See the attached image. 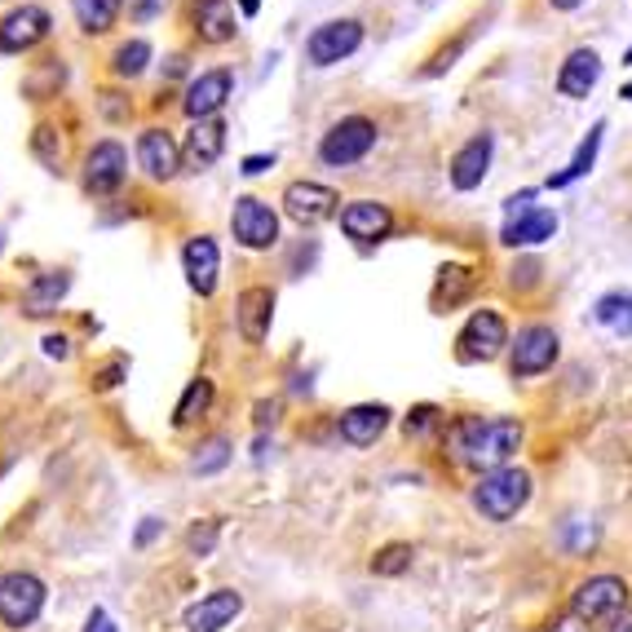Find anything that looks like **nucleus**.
<instances>
[{
  "instance_id": "f257e3e1",
  "label": "nucleus",
  "mask_w": 632,
  "mask_h": 632,
  "mask_svg": "<svg viewBox=\"0 0 632 632\" xmlns=\"http://www.w3.org/2000/svg\"><path fill=\"white\" fill-rule=\"evenodd\" d=\"M522 447V425L509 416L482 420V416H465L451 425V451L460 465L469 469H504Z\"/></svg>"
},
{
  "instance_id": "f03ea898",
  "label": "nucleus",
  "mask_w": 632,
  "mask_h": 632,
  "mask_svg": "<svg viewBox=\"0 0 632 632\" xmlns=\"http://www.w3.org/2000/svg\"><path fill=\"white\" fill-rule=\"evenodd\" d=\"M527 500H531V473H527V469H513V465L482 473V482L473 487V509H478L482 518H491V522L518 518V513L527 509Z\"/></svg>"
},
{
  "instance_id": "7ed1b4c3",
  "label": "nucleus",
  "mask_w": 632,
  "mask_h": 632,
  "mask_svg": "<svg viewBox=\"0 0 632 632\" xmlns=\"http://www.w3.org/2000/svg\"><path fill=\"white\" fill-rule=\"evenodd\" d=\"M371 146H376V124H371L367 115H345V120H336V124L323 133L318 160L332 164V169H349V164L367 160Z\"/></svg>"
},
{
  "instance_id": "20e7f679",
  "label": "nucleus",
  "mask_w": 632,
  "mask_h": 632,
  "mask_svg": "<svg viewBox=\"0 0 632 632\" xmlns=\"http://www.w3.org/2000/svg\"><path fill=\"white\" fill-rule=\"evenodd\" d=\"M44 611V584L31 571L0 575V624L4 629H31Z\"/></svg>"
},
{
  "instance_id": "39448f33",
  "label": "nucleus",
  "mask_w": 632,
  "mask_h": 632,
  "mask_svg": "<svg viewBox=\"0 0 632 632\" xmlns=\"http://www.w3.org/2000/svg\"><path fill=\"white\" fill-rule=\"evenodd\" d=\"M456 345H460V358H465V363H491V358H500L504 345H509V323H504L500 310H473L469 323L460 327Z\"/></svg>"
},
{
  "instance_id": "423d86ee",
  "label": "nucleus",
  "mask_w": 632,
  "mask_h": 632,
  "mask_svg": "<svg viewBox=\"0 0 632 632\" xmlns=\"http://www.w3.org/2000/svg\"><path fill=\"white\" fill-rule=\"evenodd\" d=\"M231 231H235V239H239L244 248L262 253V248H271V244L279 239V217H275V208H271L266 200L239 195V200H235V213H231Z\"/></svg>"
},
{
  "instance_id": "0eeeda50",
  "label": "nucleus",
  "mask_w": 632,
  "mask_h": 632,
  "mask_svg": "<svg viewBox=\"0 0 632 632\" xmlns=\"http://www.w3.org/2000/svg\"><path fill=\"white\" fill-rule=\"evenodd\" d=\"M558 345H562V340H558L553 327H544V323L522 327L518 340H513V358H509L513 380H518V376H540V371H549V367L558 363Z\"/></svg>"
},
{
  "instance_id": "6e6552de",
  "label": "nucleus",
  "mask_w": 632,
  "mask_h": 632,
  "mask_svg": "<svg viewBox=\"0 0 632 632\" xmlns=\"http://www.w3.org/2000/svg\"><path fill=\"white\" fill-rule=\"evenodd\" d=\"M358 44H363V22H358V18H332V22H323V27L310 31L306 58H310L315 67H332V62L358 53Z\"/></svg>"
},
{
  "instance_id": "1a4fd4ad",
  "label": "nucleus",
  "mask_w": 632,
  "mask_h": 632,
  "mask_svg": "<svg viewBox=\"0 0 632 632\" xmlns=\"http://www.w3.org/2000/svg\"><path fill=\"white\" fill-rule=\"evenodd\" d=\"M629 606V584L620 580V575H593V580H584L580 589H575V598H571V611L580 615V620H606V615H620Z\"/></svg>"
},
{
  "instance_id": "9d476101",
  "label": "nucleus",
  "mask_w": 632,
  "mask_h": 632,
  "mask_svg": "<svg viewBox=\"0 0 632 632\" xmlns=\"http://www.w3.org/2000/svg\"><path fill=\"white\" fill-rule=\"evenodd\" d=\"M336 204H340V195L332 186H323V182H293L284 191V213L297 226H318V222L336 217Z\"/></svg>"
},
{
  "instance_id": "9b49d317",
  "label": "nucleus",
  "mask_w": 632,
  "mask_h": 632,
  "mask_svg": "<svg viewBox=\"0 0 632 632\" xmlns=\"http://www.w3.org/2000/svg\"><path fill=\"white\" fill-rule=\"evenodd\" d=\"M137 164L151 182H173L177 169H182V146L173 142L169 129H146L137 137Z\"/></svg>"
},
{
  "instance_id": "f8f14e48",
  "label": "nucleus",
  "mask_w": 632,
  "mask_h": 632,
  "mask_svg": "<svg viewBox=\"0 0 632 632\" xmlns=\"http://www.w3.org/2000/svg\"><path fill=\"white\" fill-rule=\"evenodd\" d=\"M124 173H129V155H124V146L120 142H98L89 155H84V186L93 191V195H111V191H120V182H124Z\"/></svg>"
},
{
  "instance_id": "ddd939ff",
  "label": "nucleus",
  "mask_w": 632,
  "mask_h": 632,
  "mask_svg": "<svg viewBox=\"0 0 632 632\" xmlns=\"http://www.w3.org/2000/svg\"><path fill=\"white\" fill-rule=\"evenodd\" d=\"M231 89H235V75H231L226 67L204 71V75H195V80H191V89H186L182 106H186V115H191V120H213V115L226 106Z\"/></svg>"
},
{
  "instance_id": "4468645a",
  "label": "nucleus",
  "mask_w": 632,
  "mask_h": 632,
  "mask_svg": "<svg viewBox=\"0 0 632 632\" xmlns=\"http://www.w3.org/2000/svg\"><path fill=\"white\" fill-rule=\"evenodd\" d=\"M491 151H496V137L491 133H473L456 155H451V186L456 191H478L491 173Z\"/></svg>"
},
{
  "instance_id": "2eb2a0df",
  "label": "nucleus",
  "mask_w": 632,
  "mask_h": 632,
  "mask_svg": "<svg viewBox=\"0 0 632 632\" xmlns=\"http://www.w3.org/2000/svg\"><path fill=\"white\" fill-rule=\"evenodd\" d=\"M49 35V13L40 4H22L0 22V53H27Z\"/></svg>"
},
{
  "instance_id": "dca6fc26",
  "label": "nucleus",
  "mask_w": 632,
  "mask_h": 632,
  "mask_svg": "<svg viewBox=\"0 0 632 632\" xmlns=\"http://www.w3.org/2000/svg\"><path fill=\"white\" fill-rule=\"evenodd\" d=\"M182 271H186V284H191L200 297H213V293H217V275H222L217 239L195 235V239L182 248Z\"/></svg>"
},
{
  "instance_id": "f3484780",
  "label": "nucleus",
  "mask_w": 632,
  "mask_h": 632,
  "mask_svg": "<svg viewBox=\"0 0 632 632\" xmlns=\"http://www.w3.org/2000/svg\"><path fill=\"white\" fill-rule=\"evenodd\" d=\"M340 231L349 239H358V244H376V239H385L394 231V213L385 204H376V200H354V204L340 208Z\"/></svg>"
},
{
  "instance_id": "a211bd4d",
  "label": "nucleus",
  "mask_w": 632,
  "mask_h": 632,
  "mask_svg": "<svg viewBox=\"0 0 632 632\" xmlns=\"http://www.w3.org/2000/svg\"><path fill=\"white\" fill-rule=\"evenodd\" d=\"M271 318H275V293L271 288H244L239 302H235V323H239V336L248 345H262L271 336Z\"/></svg>"
},
{
  "instance_id": "6ab92c4d",
  "label": "nucleus",
  "mask_w": 632,
  "mask_h": 632,
  "mask_svg": "<svg viewBox=\"0 0 632 632\" xmlns=\"http://www.w3.org/2000/svg\"><path fill=\"white\" fill-rule=\"evenodd\" d=\"M239 611H244V598L235 589H217L186 611V632H222Z\"/></svg>"
},
{
  "instance_id": "aec40b11",
  "label": "nucleus",
  "mask_w": 632,
  "mask_h": 632,
  "mask_svg": "<svg viewBox=\"0 0 632 632\" xmlns=\"http://www.w3.org/2000/svg\"><path fill=\"white\" fill-rule=\"evenodd\" d=\"M385 425H389V407L385 402H358V407L340 411V420H336V429H340V438L349 447H371L385 434Z\"/></svg>"
},
{
  "instance_id": "412c9836",
  "label": "nucleus",
  "mask_w": 632,
  "mask_h": 632,
  "mask_svg": "<svg viewBox=\"0 0 632 632\" xmlns=\"http://www.w3.org/2000/svg\"><path fill=\"white\" fill-rule=\"evenodd\" d=\"M598 80H602V58H598V49H575L567 62H562V71H558V93L562 98H589L593 89H598Z\"/></svg>"
},
{
  "instance_id": "4be33fe9",
  "label": "nucleus",
  "mask_w": 632,
  "mask_h": 632,
  "mask_svg": "<svg viewBox=\"0 0 632 632\" xmlns=\"http://www.w3.org/2000/svg\"><path fill=\"white\" fill-rule=\"evenodd\" d=\"M553 231H558V213L553 208H527V213H518V217L504 222L500 244H509V248H536V244L553 239Z\"/></svg>"
},
{
  "instance_id": "5701e85b",
  "label": "nucleus",
  "mask_w": 632,
  "mask_h": 632,
  "mask_svg": "<svg viewBox=\"0 0 632 632\" xmlns=\"http://www.w3.org/2000/svg\"><path fill=\"white\" fill-rule=\"evenodd\" d=\"M222 151H226V124L213 115V120H195V129H191V137H186V160H191V169H213L217 160H222Z\"/></svg>"
},
{
  "instance_id": "b1692460",
  "label": "nucleus",
  "mask_w": 632,
  "mask_h": 632,
  "mask_svg": "<svg viewBox=\"0 0 632 632\" xmlns=\"http://www.w3.org/2000/svg\"><path fill=\"white\" fill-rule=\"evenodd\" d=\"M71 293V275L67 271H49V275H35L27 288H22V310L27 315H53L62 306V297Z\"/></svg>"
},
{
  "instance_id": "393cba45",
  "label": "nucleus",
  "mask_w": 632,
  "mask_h": 632,
  "mask_svg": "<svg viewBox=\"0 0 632 632\" xmlns=\"http://www.w3.org/2000/svg\"><path fill=\"white\" fill-rule=\"evenodd\" d=\"M195 27H200V40H208V44L235 40V31H239L235 4L231 0H200L195 4Z\"/></svg>"
},
{
  "instance_id": "a878e982",
  "label": "nucleus",
  "mask_w": 632,
  "mask_h": 632,
  "mask_svg": "<svg viewBox=\"0 0 632 632\" xmlns=\"http://www.w3.org/2000/svg\"><path fill=\"white\" fill-rule=\"evenodd\" d=\"M602 133H606V124L598 120V124L589 129V137L580 142V151L571 155V164H567L562 173H553V177H549V191H562V186H571V182H580V177H584V173H589V169L598 164V151H602Z\"/></svg>"
},
{
  "instance_id": "bb28decb",
  "label": "nucleus",
  "mask_w": 632,
  "mask_h": 632,
  "mask_svg": "<svg viewBox=\"0 0 632 632\" xmlns=\"http://www.w3.org/2000/svg\"><path fill=\"white\" fill-rule=\"evenodd\" d=\"M593 318H598L606 332H615V336H632V293L615 288V293L598 297V306H593Z\"/></svg>"
},
{
  "instance_id": "cd10ccee",
  "label": "nucleus",
  "mask_w": 632,
  "mask_h": 632,
  "mask_svg": "<svg viewBox=\"0 0 632 632\" xmlns=\"http://www.w3.org/2000/svg\"><path fill=\"white\" fill-rule=\"evenodd\" d=\"M120 9H124V0H71V13H75V22H80L89 35L111 31L115 18H120Z\"/></svg>"
},
{
  "instance_id": "c85d7f7f",
  "label": "nucleus",
  "mask_w": 632,
  "mask_h": 632,
  "mask_svg": "<svg viewBox=\"0 0 632 632\" xmlns=\"http://www.w3.org/2000/svg\"><path fill=\"white\" fill-rule=\"evenodd\" d=\"M208 402H213V380H208V376H195V380L186 385L182 402L173 407V425H191V420H200V416L208 411Z\"/></svg>"
},
{
  "instance_id": "c756f323",
  "label": "nucleus",
  "mask_w": 632,
  "mask_h": 632,
  "mask_svg": "<svg viewBox=\"0 0 632 632\" xmlns=\"http://www.w3.org/2000/svg\"><path fill=\"white\" fill-rule=\"evenodd\" d=\"M438 275H442V279H438V297H434V302H438V306H442V302H447V306H460V302L469 297V288H473V275H469L465 266H442Z\"/></svg>"
},
{
  "instance_id": "7c9ffc66",
  "label": "nucleus",
  "mask_w": 632,
  "mask_h": 632,
  "mask_svg": "<svg viewBox=\"0 0 632 632\" xmlns=\"http://www.w3.org/2000/svg\"><path fill=\"white\" fill-rule=\"evenodd\" d=\"M146 62H151V44H146V40H129V44H120V49H115V58H111L115 75H124V80L142 75V71H146Z\"/></svg>"
},
{
  "instance_id": "2f4dec72",
  "label": "nucleus",
  "mask_w": 632,
  "mask_h": 632,
  "mask_svg": "<svg viewBox=\"0 0 632 632\" xmlns=\"http://www.w3.org/2000/svg\"><path fill=\"white\" fill-rule=\"evenodd\" d=\"M411 544H385L376 558H371V575H402L411 571Z\"/></svg>"
},
{
  "instance_id": "473e14b6",
  "label": "nucleus",
  "mask_w": 632,
  "mask_h": 632,
  "mask_svg": "<svg viewBox=\"0 0 632 632\" xmlns=\"http://www.w3.org/2000/svg\"><path fill=\"white\" fill-rule=\"evenodd\" d=\"M31 151H35V160H40V164L58 169V164H62V137H58V129L40 124V129L31 133Z\"/></svg>"
},
{
  "instance_id": "72a5a7b5",
  "label": "nucleus",
  "mask_w": 632,
  "mask_h": 632,
  "mask_svg": "<svg viewBox=\"0 0 632 632\" xmlns=\"http://www.w3.org/2000/svg\"><path fill=\"white\" fill-rule=\"evenodd\" d=\"M226 460H231V442H226V438H213V442L204 447V456H195V473H217V469H226Z\"/></svg>"
},
{
  "instance_id": "f704fd0d",
  "label": "nucleus",
  "mask_w": 632,
  "mask_h": 632,
  "mask_svg": "<svg viewBox=\"0 0 632 632\" xmlns=\"http://www.w3.org/2000/svg\"><path fill=\"white\" fill-rule=\"evenodd\" d=\"M438 425H442V411H438V407H429V402H425V407H416V411L407 416V434H411V438H429Z\"/></svg>"
},
{
  "instance_id": "c9c22d12",
  "label": "nucleus",
  "mask_w": 632,
  "mask_h": 632,
  "mask_svg": "<svg viewBox=\"0 0 632 632\" xmlns=\"http://www.w3.org/2000/svg\"><path fill=\"white\" fill-rule=\"evenodd\" d=\"M217 531H222V522H204V527H195V531L186 536V544H191L200 558H208V553H213V544H217Z\"/></svg>"
},
{
  "instance_id": "e433bc0d",
  "label": "nucleus",
  "mask_w": 632,
  "mask_h": 632,
  "mask_svg": "<svg viewBox=\"0 0 632 632\" xmlns=\"http://www.w3.org/2000/svg\"><path fill=\"white\" fill-rule=\"evenodd\" d=\"M164 4H169V0H129V13H133L137 22H151L155 13H164Z\"/></svg>"
},
{
  "instance_id": "4c0bfd02",
  "label": "nucleus",
  "mask_w": 632,
  "mask_h": 632,
  "mask_svg": "<svg viewBox=\"0 0 632 632\" xmlns=\"http://www.w3.org/2000/svg\"><path fill=\"white\" fill-rule=\"evenodd\" d=\"M544 632H593V629H589V620H580V615L571 611V615L553 620V624H549V629H544Z\"/></svg>"
},
{
  "instance_id": "58836bf2",
  "label": "nucleus",
  "mask_w": 632,
  "mask_h": 632,
  "mask_svg": "<svg viewBox=\"0 0 632 632\" xmlns=\"http://www.w3.org/2000/svg\"><path fill=\"white\" fill-rule=\"evenodd\" d=\"M266 169H275V155H248V160L239 164L244 177H257V173H266Z\"/></svg>"
},
{
  "instance_id": "ea45409f",
  "label": "nucleus",
  "mask_w": 632,
  "mask_h": 632,
  "mask_svg": "<svg viewBox=\"0 0 632 632\" xmlns=\"http://www.w3.org/2000/svg\"><path fill=\"white\" fill-rule=\"evenodd\" d=\"M536 200V191H522V195H509L504 200V208H509V217H518V213H527V204Z\"/></svg>"
},
{
  "instance_id": "a19ab883",
  "label": "nucleus",
  "mask_w": 632,
  "mask_h": 632,
  "mask_svg": "<svg viewBox=\"0 0 632 632\" xmlns=\"http://www.w3.org/2000/svg\"><path fill=\"white\" fill-rule=\"evenodd\" d=\"M155 536H160V522H155V518H146V522H142V531H137V540H133V544H137V549H146V544H151V540H155Z\"/></svg>"
},
{
  "instance_id": "79ce46f5",
  "label": "nucleus",
  "mask_w": 632,
  "mask_h": 632,
  "mask_svg": "<svg viewBox=\"0 0 632 632\" xmlns=\"http://www.w3.org/2000/svg\"><path fill=\"white\" fill-rule=\"evenodd\" d=\"M84 632H120V629L111 624V615H106V611H93V615H89V629Z\"/></svg>"
},
{
  "instance_id": "37998d69",
  "label": "nucleus",
  "mask_w": 632,
  "mask_h": 632,
  "mask_svg": "<svg viewBox=\"0 0 632 632\" xmlns=\"http://www.w3.org/2000/svg\"><path fill=\"white\" fill-rule=\"evenodd\" d=\"M44 354H49V358H67V340H62V336H49V340H44Z\"/></svg>"
},
{
  "instance_id": "c03bdc74",
  "label": "nucleus",
  "mask_w": 632,
  "mask_h": 632,
  "mask_svg": "<svg viewBox=\"0 0 632 632\" xmlns=\"http://www.w3.org/2000/svg\"><path fill=\"white\" fill-rule=\"evenodd\" d=\"M611 632H632V611H624V615L615 620V629H611Z\"/></svg>"
},
{
  "instance_id": "a18cd8bd",
  "label": "nucleus",
  "mask_w": 632,
  "mask_h": 632,
  "mask_svg": "<svg viewBox=\"0 0 632 632\" xmlns=\"http://www.w3.org/2000/svg\"><path fill=\"white\" fill-rule=\"evenodd\" d=\"M584 0H553V9H562V13H571V9H580Z\"/></svg>"
},
{
  "instance_id": "49530a36",
  "label": "nucleus",
  "mask_w": 632,
  "mask_h": 632,
  "mask_svg": "<svg viewBox=\"0 0 632 632\" xmlns=\"http://www.w3.org/2000/svg\"><path fill=\"white\" fill-rule=\"evenodd\" d=\"M239 9H244V13H248V18H253V13H257V9H262V0H239Z\"/></svg>"
},
{
  "instance_id": "de8ad7c7",
  "label": "nucleus",
  "mask_w": 632,
  "mask_h": 632,
  "mask_svg": "<svg viewBox=\"0 0 632 632\" xmlns=\"http://www.w3.org/2000/svg\"><path fill=\"white\" fill-rule=\"evenodd\" d=\"M620 98H624V102H632V80L624 84V89H620Z\"/></svg>"
},
{
  "instance_id": "09e8293b",
  "label": "nucleus",
  "mask_w": 632,
  "mask_h": 632,
  "mask_svg": "<svg viewBox=\"0 0 632 632\" xmlns=\"http://www.w3.org/2000/svg\"><path fill=\"white\" fill-rule=\"evenodd\" d=\"M624 62H632V49H629V53H624Z\"/></svg>"
},
{
  "instance_id": "8fccbe9b",
  "label": "nucleus",
  "mask_w": 632,
  "mask_h": 632,
  "mask_svg": "<svg viewBox=\"0 0 632 632\" xmlns=\"http://www.w3.org/2000/svg\"><path fill=\"white\" fill-rule=\"evenodd\" d=\"M0 248H4V235H0Z\"/></svg>"
}]
</instances>
